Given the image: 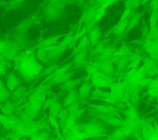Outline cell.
Returning <instances> with one entry per match:
<instances>
[{"mask_svg":"<svg viewBox=\"0 0 158 140\" xmlns=\"http://www.w3.org/2000/svg\"><path fill=\"white\" fill-rule=\"evenodd\" d=\"M105 11H106V9L102 8V7H100L98 11L96 12V14H95V16L93 19L94 20V22H97L98 20H99L100 19H102V17L104 16V14H105Z\"/></svg>","mask_w":158,"mask_h":140,"instance_id":"obj_21","label":"cell"},{"mask_svg":"<svg viewBox=\"0 0 158 140\" xmlns=\"http://www.w3.org/2000/svg\"><path fill=\"white\" fill-rule=\"evenodd\" d=\"M72 62H70V63H68L64 65H63L62 67H59L52 74H51V75L48 76V77L47 78H46L44 81H47L48 80H51L52 78L54 77V76H58V75H62L63 73H65L66 72H68V71L69 70V69L71 68V67L72 66Z\"/></svg>","mask_w":158,"mask_h":140,"instance_id":"obj_7","label":"cell"},{"mask_svg":"<svg viewBox=\"0 0 158 140\" xmlns=\"http://www.w3.org/2000/svg\"><path fill=\"white\" fill-rule=\"evenodd\" d=\"M89 43L88 37L86 35H84L78 41V44L73 49V54H77L79 52L85 49L86 47Z\"/></svg>","mask_w":158,"mask_h":140,"instance_id":"obj_5","label":"cell"},{"mask_svg":"<svg viewBox=\"0 0 158 140\" xmlns=\"http://www.w3.org/2000/svg\"><path fill=\"white\" fill-rule=\"evenodd\" d=\"M19 86V81L16 77V76L13 74L10 73L8 75L7 80H6V88L10 92L14 91Z\"/></svg>","mask_w":158,"mask_h":140,"instance_id":"obj_3","label":"cell"},{"mask_svg":"<svg viewBox=\"0 0 158 140\" xmlns=\"http://www.w3.org/2000/svg\"><path fill=\"white\" fill-rule=\"evenodd\" d=\"M115 1H106V2H104V3H103V4L102 5V6H101V7H102V8H104V9H106L108 6H109L110 5H111L113 2H114Z\"/></svg>","mask_w":158,"mask_h":140,"instance_id":"obj_24","label":"cell"},{"mask_svg":"<svg viewBox=\"0 0 158 140\" xmlns=\"http://www.w3.org/2000/svg\"><path fill=\"white\" fill-rule=\"evenodd\" d=\"M1 104V105H0V109L2 113L7 117L12 115L14 109L13 104L7 101Z\"/></svg>","mask_w":158,"mask_h":140,"instance_id":"obj_10","label":"cell"},{"mask_svg":"<svg viewBox=\"0 0 158 140\" xmlns=\"http://www.w3.org/2000/svg\"><path fill=\"white\" fill-rule=\"evenodd\" d=\"M10 96V91L6 87L0 89V103L4 102L7 101Z\"/></svg>","mask_w":158,"mask_h":140,"instance_id":"obj_17","label":"cell"},{"mask_svg":"<svg viewBox=\"0 0 158 140\" xmlns=\"http://www.w3.org/2000/svg\"><path fill=\"white\" fill-rule=\"evenodd\" d=\"M0 123L6 129H12V123L10 118L0 112Z\"/></svg>","mask_w":158,"mask_h":140,"instance_id":"obj_15","label":"cell"},{"mask_svg":"<svg viewBox=\"0 0 158 140\" xmlns=\"http://www.w3.org/2000/svg\"><path fill=\"white\" fill-rule=\"evenodd\" d=\"M86 54V50L84 49L77 54H75V57L73 58L72 64L75 65L76 66H79L81 65L85 61V57Z\"/></svg>","mask_w":158,"mask_h":140,"instance_id":"obj_11","label":"cell"},{"mask_svg":"<svg viewBox=\"0 0 158 140\" xmlns=\"http://www.w3.org/2000/svg\"><path fill=\"white\" fill-rule=\"evenodd\" d=\"M61 37V36H55L52 37H49L46 39H44L43 42H41V47H48L53 46L54 44L56 43V41Z\"/></svg>","mask_w":158,"mask_h":140,"instance_id":"obj_14","label":"cell"},{"mask_svg":"<svg viewBox=\"0 0 158 140\" xmlns=\"http://www.w3.org/2000/svg\"><path fill=\"white\" fill-rule=\"evenodd\" d=\"M148 140H158V130L153 131L150 134Z\"/></svg>","mask_w":158,"mask_h":140,"instance_id":"obj_23","label":"cell"},{"mask_svg":"<svg viewBox=\"0 0 158 140\" xmlns=\"http://www.w3.org/2000/svg\"><path fill=\"white\" fill-rule=\"evenodd\" d=\"M4 87H6V86L3 84V83H2V81L0 80V89H1V88H4Z\"/></svg>","mask_w":158,"mask_h":140,"instance_id":"obj_28","label":"cell"},{"mask_svg":"<svg viewBox=\"0 0 158 140\" xmlns=\"http://www.w3.org/2000/svg\"><path fill=\"white\" fill-rule=\"evenodd\" d=\"M30 140H50L49 134L46 132L38 133L29 137Z\"/></svg>","mask_w":158,"mask_h":140,"instance_id":"obj_16","label":"cell"},{"mask_svg":"<svg viewBox=\"0 0 158 140\" xmlns=\"http://www.w3.org/2000/svg\"><path fill=\"white\" fill-rule=\"evenodd\" d=\"M25 88L23 87H19L17 88L14 92L13 94H12V97L14 99H17L20 98L23 94L25 93Z\"/></svg>","mask_w":158,"mask_h":140,"instance_id":"obj_19","label":"cell"},{"mask_svg":"<svg viewBox=\"0 0 158 140\" xmlns=\"http://www.w3.org/2000/svg\"><path fill=\"white\" fill-rule=\"evenodd\" d=\"M19 140H30V139H28L27 137H23V138H22L21 139H20Z\"/></svg>","mask_w":158,"mask_h":140,"instance_id":"obj_29","label":"cell"},{"mask_svg":"<svg viewBox=\"0 0 158 140\" xmlns=\"http://www.w3.org/2000/svg\"><path fill=\"white\" fill-rule=\"evenodd\" d=\"M152 4V7L154 9V11L158 10V1H153Z\"/></svg>","mask_w":158,"mask_h":140,"instance_id":"obj_25","label":"cell"},{"mask_svg":"<svg viewBox=\"0 0 158 140\" xmlns=\"http://www.w3.org/2000/svg\"><path fill=\"white\" fill-rule=\"evenodd\" d=\"M4 71H5L4 66L2 64H0V75L2 74L4 72Z\"/></svg>","mask_w":158,"mask_h":140,"instance_id":"obj_27","label":"cell"},{"mask_svg":"<svg viewBox=\"0 0 158 140\" xmlns=\"http://www.w3.org/2000/svg\"><path fill=\"white\" fill-rule=\"evenodd\" d=\"M56 99L54 97H49L48 99H47L45 102L43 103V108L42 109H43V110H46L48 108H49L54 102H56Z\"/></svg>","mask_w":158,"mask_h":140,"instance_id":"obj_22","label":"cell"},{"mask_svg":"<svg viewBox=\"0 0 158 140\" xmlns=\"http://www.w3.org/2000/svg\"><path fill=\"white\" fill-rule=\"evenodd\" d=\"M77 101H79L78 94L76 90L72 89L69 91L62 105L64 108H65Z\"/></svg>","mask_w":158,"mask_h":140,"instance_id":"obj_2","label":"cell"},{"mask_svg":"<svg viewBox=\"0 0 158 140\" xmlns=\"http://www.w3.org/2000/svg\"><path fill=\"white\" fill-rule=\"evenodd\" d=\"M100 36V32L98 28H94L89 32L88 39L92 45H94L97 43Z\"/></svg>","mask_w":158,"mask_h":140,"instance_id":"obj_12","label":"cell"},{"mask_svg":"<svg viewBox=\"0 0 158 140\" xmlns=\"http://www.w3.org/2000/svg\"><path fill=\"white\" fill-rule=\"evenodd\" d=\"M15 66L27 78L34 77L41 73L43 67L38 62L33 52L30 50L19 54L15 58Z\"/></svg>","mask_w":158,"mask_h":140,"instance_id":"obj_1","label":"cell"},{"mask_svg":"<svg viewBox=\"0 0 158 140\" xmlns=\"http://www.w3.org/2000/svg\"><path fill=\"white\" fill-rule=\"evenodd\" d=\"M6 43L2 41H0V53L2 52L5 47H6Z\"/></svg>","mask_w":158,"mask_h":140,"instance_id":"obj_26","label":"cell"},{"mask_svg":"<svg viewBox=\"0 0 158 140\" xmlns=\"http://www.w3.org/2000/svg\"><path fill=\"white\" fill-rule=\"evenodd\" d=\"M48 120V123H49V125L51 126H52L53 127V128L54 129V130L56 133V134H57V138H58L59 139H64L62 132L60 131V126L59 125V121L57 120V118H55V117H51V116H49Z\"/></svg>","mask_w":158,"mask_h":140,"instance_id":"obj_6","label":"cell"},{"mask_svg":"<svg viewBox=\"0 0 158 140\" xmlns=\"http://www.w3.org/2000/svg\"><path fill=\"white\" fill-rule=\"evenodd\" d=\"M51 140H64V139H59V138H53L52 139H51Z\"/></svg>","mask_w":158,"mask_h":140,"instance_id":"obj_30","label":"cell"},{"mask_svg":"<svg viewBox=\"0 0 158 140\" xmlns=\"http://www.w3.org/2000/svg\"><path fill=\"white\" fill-rule=\"evenodd\" d=\"M81 81V79H77V80H69L68 81L62 84V88L67 91H70L73 89V88L78 85L80 82Z\"/></svg>","mask_w":158,"mask_h":140,"instance_id":"obj_13","label":"cell"},{"mask_svg":"<svg viewBox=\"0 0 158 140\" xmlns=\"http://www.w3.org/2000/svg\"><path fill=\"white\" fill-rule=\"evenodd\" d=\"M157 19H158V10H155L151 15L150 19H149L150 27L151 30L154 28L156 24V22L157 21Z\"/></svg>","mask_w":158,"mask_h":140,"instance_id":"obj_18","label":"cell"},{"mask_svg":"<svg viewBox=\"0 0 158 140\" xmlns=\"http://www.w3.org/2000/svg\"><path fill=\"white\" fill-rule=\"evenodd\" d=\"M63 109L62 105L59 102L56 101L49 107V116L54 117L55 118H58L59 115Z\"/></svg>","mask_w":158,"mask_h":140,"instance_id":"obj_9","label":"cell"},{"mask_svg":"<svg viewBox=\"0 0 158 140\" xmlns=\"http://www.w3.org/2000/svg\"><path fill=\"white\" fill-rule=\"evenodd\" d=\"M91 87V84L88 80H86L85 81H84L81 84V86L80 87L78 91L79 98L86 97L88 95L90 91Z\"/></svg>","mask_w":158,"mask_h":140,"instance_id":"obj_8","label":"cell"},{"mask_svg":"<svg viewBox=\"0 0 158 140\" xmlns=\"http://www.w3.org/2000/svg\"><path fill=\"white\" fill-rule=\"evenodd\" d=\"M57 68H58V66L57 65H51V66L47 67V68H46L45 70H44L43 72H42V75L49 76L51 74H52Z\"/></svg>","mask_w":158,"mask_h":140,"instance_id":"obj_20","label":"cell"},{"mask_svg":"<svg viewBox=\"0 0 158 140\" xmlns=\"http://www.w3.org/2000/svg\"><path fill=\"white\" fill-rule=\"evenodd\" d=\"M73 72H68L62 75L54 76L50 80L52 84H63L70 80L71 77L73 76Z\"/></svg>","mask_w":158,"mask_h":140,"instance_id":"obj_4","label":"cell"},{"mask_svg":"<svg viewBox=\"0 0 158 140\" xmlns=\"http://www.w3.org/2000/svg\"><path fill=\"white\" fill-rule=\"evenodd\" d=\"M1 126H2V125H1V123H0V128H1Z\"/></svg>","mask_w":158,"mask_h":140,"instance_id":"obj_31","label":"cell"}]
</instances>
